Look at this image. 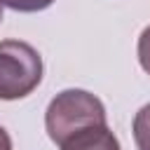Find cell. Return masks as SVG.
Returning <instances> with one entry per match:
<instances>
[{"label":"cell","instance_id":"6da1fadb","mask_svg":"<svg viewBox=\"0 0 150 150\" xmlns=\"http://www.w3.org/2000/svg\"><path fill=\"white\" fill-rule=\"evenodd\" d=\"M96 124H108L105 105L84 89L59 91L45 110V129L56 145L66 143L73 134Z\"/></svg>","mask_w":150,"mask_h":150},{"label":"cell","instance_id":"7a4b0ae2","mask_svg":"<svg viewBox=\"0 0 150 150\" xmlns=\"http://www.w3.org/2000/svg\"><path fill=\"white\" fill-rule=\"evenodd\" d=\"M42 56L23 40L0 42V101L26 98L42 82Z\"/></svg>","mask_w":150,"mask_h":150},{"label":"cell","instance_id":"3957f363","mask_svg":"<svg viewBox=\"0 0 150 150\" xmlns=\"http://www.w3.org/2000/svg\"><path fill=\"white\" fill-rule=\"evenodd\" d=\"M61 150H122L117 136L110 131L108 124L87 127L77 134H73L66 143L59 145Z\"/></svg>","mask_w":150,"mask_h":150},{"label":"cell","instance_id":"277c9868","mask_svg":"<svg viewBox=\"0 0 150 150\" xmlns=\"http://www.w3.org/2000/svg\"><path fill=\"white\" fill-rule=\"evenodd\" d=\"M134 141L138 150H150V103H145L134 117Z\"/></svg>","mask_w":150,"mask_h":150},{"label":"cell","instance_id":"5b68a950","mask_svg":"<svg viewBox=\"0 0 150 150\" xmlns=\"http://www.w3.org/2000/svg\"><path fill=\"white\" fill-rule=\"evenodd\" d=\"M56 0H0L2 7H9L14 12H23V14H30V12H42L47 7H52Z\"/></svg>","mask_w":150,"mask_h":150},{"label":"cell","instance_id":"8992f818","mask_svg":"<svg viewBox=\"0 0 150 150\" xmlns=\"http://www.w3.org/2000/svg\"><path fill=\"white\" fill-rule=\"evenodd\" d=\"M138 63L150 75V26H145L138 35Z\"/></svg>","mask_w":150,"mask_h":150},{"label":"cell","instance_id":"52a82bcc","mask_svg":"<svg viewBox=\"0 0 150 150\" xmlns=\"http://www.w3.org/2000/svg\"><path fill=\"white\" fill-rule=\"evenodd\" d=\"M0 150H12V138L5 131V127H0Z\"/></svg>","mask_w":150,"mask_h":150},{"label":"cell","instance_id":"ba28073f","mask_svg":"<svg viewBox=\"0 0 150 150\" xmlns=\"http://www.w3.org/2000/svg\"><path fill=\"white\" fill-rule=\"evenodd\" d=\"M0 21H2V5H0Z\"/></svg>","mask_w":150,"mask_h":150}]
</instances>
